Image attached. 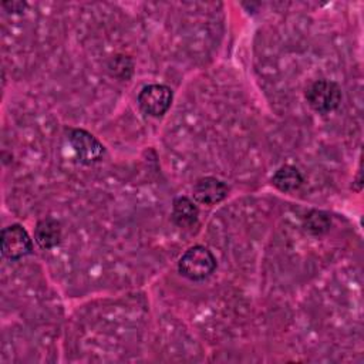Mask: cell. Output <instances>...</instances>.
<instances>
[{
	"instance_id": "1",
	"label": "cell",
	"mask_w": 364,
	"mask_h": 364,
	"mask_svg": "<svg viewBox=\"0 0 364 364\" xmlns=\"http://www.w3.org/2000/svg\"><path fill=\"white\" fill-rule=\"evenodd\" d=\"M216 257L213 253L200 245L189 247L178 262L179 273L189 280H203L216 269Z\"/></svg>"
},
{
	"instance_id": "2",
	"label": "cell",
	"mask_w": 364,
	"mask_h": 364,
	"mask_svg": "<svg viewBox=\"0 0 364 364\" xmlns=\"http://www.w3.org/2000/svg\"><path fill=\"white\" fill-rule=\"evenodd\" d=\"M306 101L316 112L328 114L338 107L341 101V90L334 81L317 80L307 87Z\"/></svg>"
},
{
	"instance_id": "3",
	"label": "cell",
	"mask_w": 364,
	"mask_h": 364,
	"mask_svg": "<svg viewBox=\"0 0 364 364\" xmlns=\"http://www.w3.org/2000/svg\"><path fill=\"white\" fill-rule=\"evenodd\" d=\"M172 90L164 84L145 85L138 95V105L141 111L149 117L164 115L172 104Z\"/></svg>"
},
{
	"instance_id": "4",
	"label": "cell",
	"mask_w": 364,
	"mask_h": 364,
	"mask_svg": "<svg viewBox=\"0 0 364 364\" xmlns=\"http://www.w3.org/2000/svg\"><path fill=\"white\" fill-rule=\"evenodd\" d=\"M1 252L7 259L17 260L33 252V242L21 225H10L1 230Z\"/></svg>"
},
{
	"instance_id": "5",
	"label": "cell",
	"mask_w": 364,
	"mask_h": 364,
	"mask_svg": "<svg viewBox=\"0 0 364 364\" xmlns=\"http://www.w3.org/2000/svg\"><path fill=\"white\" fill-rule=\"evenodd\" d=\"M68 141L80 162L84 165H91L100 161L104 155V145L85 129H71L68 134Z\"/></svg>"
},
{
	"instance_id": "6",
	"label": "cell",
	"mask_w": 364,
	"mask_h": 364,
	"mask_svg": "<svg viewBox=\"0 0 364 364\" xmlns=\"http://www.w3.org/2000/svg\"><path fill=\"white\" fill-rule=\"evenodd\" d=\"M228 185L213 176H205L195 182L193 198L203 205H216L228 196Z\"/></svg>"
},
{
	"instance_id": "7",
	"label": "cell",
	"mask_w": 364,
	"mask_h": 364,
	"mask_svg": "<svg viewBox=\"0 0 364 364\" xmlns=\"http://www.w3.org/2000/svg\"><path fill=\"white\" fill-rule=\"evenodd\" d=\"M34 239L41 249H53L61 240V225L54 218L41 219L34 230Z\"/></svg>"
},
{
	"instance_id": "8",
	"label": "cell",
	"mask_w": 364,
	"mask_h": 364,
	"mask_svg": "<svg viewBox=\"0 0 364 364\" xmlns=\"http://www.w3.org/2000/svg\"><path fill=\"white\" fill-rule=\"evenodd\" d=\"M198 216H199V210L189 198L179 196L173 200L172 219L179 228H183V229L192 228L193 225H196Z\"/></svg>"
},
{
	"instance_id": "9",
	"label": "cell",
	"mask_w": 364,
	"mask_h": 364,
	"mask_svg": "<svg viewBox=\"0 0 364 364\" xmlns=\"http://www.w3.org/2000/svg\"><path fill=\"white\" fill-rule=\"evenodd\" d=\"M303 176L300 171L291 165L280 166L272 176V183L282 192H291L300 188Z\"/></svg>"
},
{
	"instance_id": "10",
	"label": "cell",
	"mask_w": 364,
	"mask_h": 364,
	"mask_svg": "<svg viewBox=\"0 0 364 364\" xmlns=\"http://www.w3.org/2000/svg\"><path fill=\"white\" fill-rule=\"evenodd\" d=\"M330 228V219L321 212H311L304 219V229L313 235H320Z\"/></svg>"
},
{
	"instance_id": "11",
	"label": "cell",
	"mask_w": 364,
	"mask_h": 364,
	"mask_svg": "<svg viewBox=\"0 0 364 364\" xmlns=\"http://www.w3.org/2000/svg\"><path fill=\"white\" fill-rule=\"evenodd\" d=\"M3 6H4V7H9V6H10L11 11H20L21 9H24L26 4H24V3H16V1H14V3H4Z\"/></svg>"
}]
</instances>
